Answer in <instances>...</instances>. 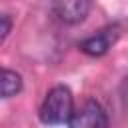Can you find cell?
Wrapping results in <instances>:
<instances>
[{
  "label": "cell",
  "instance_id": "6da1fadb",
  "mask_svg": "<svg viewBox=\"0 0 128 128\" xmlns=\"http://www.w3.org/2000/svg\"><path fill=\"white\" fill-rule=\"evenodd\" d=\"M74 112V98L68 86H54L46 92L42 104H40V120L46 126H58V124H68L70 116Z\"/></svg>",
  "mask_w": 128,
  "mask_h": 128
},
{
  "label": "cell",
  "instance_id": "7a4b0ae2",
  "mask_svg": "<svg viewBox=\"0 0 128 128\" xmlns=\"http://www.w3.org/2000/svg\"><path fill=\"white\" fill-rule=\"evenodd\" d=\"M68 126L70 128H108V116L100 106V102L90 98L78 110L72 112Z\"/></svg>",
  "mask_w": 128,
  "mask_h": 128
},
{
  "label": "cell",
  "instance_id": "3957f363",
  "mask_svg": "<svg viewBox=\"0 0 128 128\" xmlns=\"http://www.w3.org/2000/svg\"><path fill=\"white\" fill-rule=\"evenodd\" d=\"M52 14L64 24H78L88 16L90 0H50Z\"/></svg>",
  "mask_w": 128,
  "mask_h": 128
},
{
  "label": "cell",
  "instance_id": "277c9868",
  "mask_svg": "<svg viewBox=\"0 0 128 128\" xmlns=\"http://www.w3.org/2000/svg\"><path fill=\"white\" fill-rule=\"evenodd\" d=\"M116 38H118V28L110 26V28H104V30L96 32L94 36L84 38L78 44V48H80V52H84L88 56H104L110 50V46L116 42Z\"/></svg>",
  "mask_w": 128,
  "mask_h": 128
},
{
  "label": "cell",
  "instance_id": "5b68a950",
  "mask_svg": "<svg viewBox=\"0 0 128 128\" xmlns=\"http://www.w3.org/2000/svg\"><path fill=\"white\" fill-rule=\"evenodd\" d=\"M22 90V76L16 70L0 68V100L16 96Z\"/></svg>",
  "mask_w": 128,
  "mask_h": 128
},
{
  "label": "cell",
  "instance_id": "8992f818",
  "mask_svg": "<svg viewBox=\"0 0 128 128\" xmlns=\"http://www.w3.org/2000/svg\"><path fill=\"white\" fill-rule=\"evenodd\" d=\"M10 30H12V18L8 14H0V42L6 40Z\"/></svg>",
  "mask_w": 128,
  "mask_h": 128
}]
</instances>
